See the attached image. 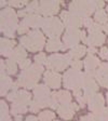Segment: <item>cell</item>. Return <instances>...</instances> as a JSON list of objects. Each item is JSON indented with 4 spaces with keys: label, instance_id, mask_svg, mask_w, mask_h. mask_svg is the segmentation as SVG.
I'll use <instances>...</instances> for the list:
<instances>
[{
    "label": "cell",
    "instance_id": "6da1fadb",
    "mask_svg": "<svg viewBox=\"0 0 108 121\" xmlns=\"http://www.w3.org/2000/svg\"><path fill=\"white\" fill-rule=\"evenodd\" d=\"M42 73H43L42 65L33 64L27 69L22 70V73L18 76L17 79L18 86L26 89H35L37 86V83L39 81V79H40Z\"/></svg>",
    "mask_w": 108,
    "mask_h": 121
},
{
    "label": "cell",
    "instance_id": "7a4b0ae2",
    "mask_svg": "<svg viewBox=\"0 0 108 121\" xmlns=\"http://www.w3.org/2000/svg\"><path fill=\"white\" fill-rule=\"evenodd\" d=\"M21 45L30 52H37L43 49L45 44V38L40 30L34 29L28 31L27 35L22 36L20 39Z\"/></svg>",
    "mask_w": 108,
    "mask_h": 121
},
{
    "label": "cell",
    "instance_id": "3957f363",
    "mask_svg": "<svg viewBox=\"0 0 108 121\" xmlns=\"http://www.w3.org/2000/svg\"><path fill=\"white\" fill-rule=\"evenodd\" d=\"M18 28L17 15L13 9L7 8L1 11V33L9 38H13Z\"/></svg>",
    "mask_w": 108,
    "mask_h": 121
},
{
    "label": "cell",
    "instance_id": "277c9868",
    "mask_svg": "<svg viewBox=\"0 0 108 121\" xmlns=\"http://www.w3.org/2000/svg\"><path fill=\"white\" fill-rule=\"evenodd\" d=\"M69 12L81 18L90 17L91 14L97 9L95 0H73L69 4Z\"/></svg>",
    "mask_w": 108,
    "mask_h": 121
},
{
    "label": "cell",
    "instance_id": "5b68a950",
    "mask_svg": "<svg viewBox=\"0 0 108 121\" xmlns=\"http://www.w3.org/2000/svg\"><path fill=\"white\" fill-rule=\"evenodd\" d=\"M73 58L69 56V54H52L48 57L47 60V67L49 70L53 71H60V70H65L68 66L70 65Z\"/></svg>",
    "mask_w": 108,
    "mask_h": 121
},
{
    "label": "cell",
    "instance_id": "8992f818",
    "mask_svg": "<svg viewBox=\"0 0 108 121\" xmlns=\"http://www.w3.org/2000/svg\"><path fill=\"white\" fill-rule=\"evenodd\" d=\"M64 86L71 90L82 89L83 84V73L80 70H76L73 68L68 69L63 76Z\"/></svg>",
    "mask_w": 108,
    "mask_h": 121
},
{
    "label": "cell",
    "instance_id": "52a82bcc",
    "mask_svg": "<svg viewBox=\"0 0 108 121\" xmlns=\"http://www.w3.org/2000/svg\"><path fill=\"white\" fill-rule=\"evenodd\" d=\"M42 29H43V33L47 36H49L50 38L58 37L60 34L63 33L64 24L58 18L53 17V16L44 17L43 18Z\"/></svg>",
    "mask_w": 108,
    "mask_h": 121
},
{
    "label": "cell",
    "instance_id": "ba28073f",
    "mask_svg": "<svg viewBox=\"0 0 108 121\" xmlns=\"http://www.w3.org/2000/svg\"><path fill=\"white\" fill-rule=\"evenodd\" d=\"M52 99V93H50L48 86L39 84L34 89V102L37 104L39 108H44L50 106Z\"/></svg>",
    "mask_w": 108,
    "mask_h": 121
},
{
    "label": "cell",
    "instance_id": "9c48e42d",
    "mask_svg": "<svg viewBox=\"0 0 108 121\" xmlns=\"http://www.w3.org/2000/svg\"><path fill=\"white\" fill-rule=\"evenodd\" d=\"M83 93L84 96L88 99L89 96H91L92 94L96 93L98 90L97 83L95 82V70L94 71H86L83 73Z\"/></svg>",
    "mask_w": 108,
    "mask_h": 121
},
{
    "label": "cell",
    "instance_id": "30bf717a",
    "mask_svg": "<svg viewBox=\"0 0 108 121\" xmlns=\"http://www.w3.org/2000/svg\"><path fill=\"white\" fill-rule=\"evenodd\" d=\"M81 30L79 29H67L65 35L63 37V48L62 50L65 51L67 49H73L79 44V41L81 40Z\"/></svg>",
    "mask_w": 108,
    "mask_h": 121
},
{
    "label": "cell",
    "instance_id": "8fae6325",
    "mask_svg": "<svg viewBox=\"0 0 108 121\" xmlns=\"http://www.w3.org/2000/svg\"><path fill=\"white\" fill-rule=\"evenodd\" d=\"M60 18L67 29H79V27L83 25V18L79 17L69 11H63L60 13Z\"/></svg>",
    "mask_w": 108,
    "mask_h": 121
},
{
    "label": "cell",
    "instance_id": "7c38bea8",
    "mask_svg": "<svg viewBox=\"0 0 108 121\" xmlns=\"http://www.w3.org/2000/svg\"><path fill=\"white\" fill-rule=\"evenodd\" d=\"M40 13L45 16L55 15L60 11V2L58 0H40Z\"/></svg>",
    "mask_w": 108,
    "mask_h": 121
},
{
    "label": "cell",
    "instance_id": "4fadbf2b",
    "mask_svg": "<svg viewBox=\"0 0 108 121\" xmlns=\"http://www.w3.org/2000/svg\"><path fill=\"white\" fill-rule=\"evenodd\" d=\"M8 99L13 103L30 105V94L25 90H12V92L8 94Z\"/></svg>",
    "mask_w": 108,
    "mask_h": 121
},
{
    "label": "cell",
    "instance_id": "5bb4252c",
    "mask_svg": "<svg viewBox=\"0 0 108 121\" xmlns=\"http://www.w3.org/2000/svg\"><path fill=\"white\" fill-rule=\"evenodd\" d=\"M104 104H105V101L101 93H94L88 97L89 109L93 113H96L104 109Z\"/></svg>",
    "mask_w": 108,
    "mask_h": 121
},
{
    "label": "cell",
    "instance_id": "9a60e30c",
    "mask_svg": "<svg viewBox=\"0 0 108 121\" xmlns=\"http://www.w3.org/2000/svg\"><path fill=\"white\" fill-rule=\"evenodd\" d=\"M45 86H48L49 88L52 89H58L60 86V81H62V77L58 73L53 70H48L44 73V77H43Z\"/></svg>",
    "mask_w": 108,
    "mask_h": 121
},
{
    "label": "cell",
    "instance_id": "2e32d148",
    "mask_svg": "<svg viewBox=\"0 0 108 121\" xmlns=\"http://www.w3.org/2000/svg\"><path fill=\"white\" fill-rule=\"evenodd\" d=\"M79 109V106L75 103H69V104H62V105L58 106L57 113L60 115V118L68 120V119H71L73 116V112L76 110Z\"/></svg>",
    "mask_w": 108,
    "mask_h": 121
},
{
    "label": "cell",
    "instance_id": "e0dca14e",
    "mask_svg": "<svg viewBox=\"0 0 108 121\" xmlns=\"http://www.w3.org/2000/svg\"><path fill=\"white\" fill-rule=\"evenodd\" d=\"M95 79L103 88H108V63H102L95 70Z\"/></svg>",
    "mask_w": 108,
    "mask_h": 121
},
{
    "label": "cell",
    "instance_id": "ac0fdd59",
    "mask_svg": "<svg viewBox=\"0 0 108 121\" xmlns=\"http://www.w3.org/2000/svg\"><path fill=\"white\" fill-rule=\"evenodd\" d=\"M106 40V37L104 34L102 33H94L90 34V36L86 37V40L84 41L86 44H89L90 47H97V45H102Z\"/></svg>",
    "mask_w": 108,
    "mask_h": 121
},
{
    "label": "cell",
    "instance_id": "d6986e66",
    "mask_svg": "<svg viewBox=\"0 0 108 121\" xmlns=\"http://www.w3.org/2000/svg\"><path fill=\"white\" fill-rule=\"evenodd\" d=\"M43 18L44 17H41L39 14H28L27 16L23 20V22L25 23L28 27L38 28V27H42Z\"/></svg>",
    "mask_w": 108,
    "mask_h": 121
},
{
    "label": "cell",
    "instance_id": "ffe728a7",
    "mask_svg": "<svg viewBox=\"0 0 108 121\" xmlns=\"http://www.w3.org/2000/svg\"><path fill=\"white\" fill-rule=\"evenodd\" d=\"M1 47H0V51H1V55L4 56H9L11 55L12 51L14 50V45H15V41L14 40H10L7 38H1Z\"/></svg>",
    "mask_w": 108,
    "mask_h": 121
},
{
    "label": "cell",
    "instance_id": "44dd1931",
    "mask_svg": "<svg viewBox=\"0 0 108 121\" xmlns=\"http://www.w3.org/2000/svg\"><path fill=\"white\" fill-rule=\"evenodd\" d=\"M83 65H84L83 67L86 68V71H94L98 68V66L101 65V62L94 55H90L89 54L86 57V60H83Z\"/></svg>",
    "mask_w": 108,
    "mask_h": 121
},
{
    "label": "cell",
    "instance_id": "7402d4cb",
    "mask_svg": "<svg viewBox=\"0 0 108 121\" xmlns=\"http://www.w3.org/2000/svg\"><path fill=\"white\" fill-rule=\"evenodd\" d=\"M9 58L14 60V62L21 63L22 60L27 58V53H26V51L23 45H18V47H16V48L12 51V53H11V55L9 56Z\"/></svg>",
    "mask_w": 108,
    "mask_h": 121
},
{
    "label": "cell",
    "instance_id": "603a6c76",
    "mask_svg": "<svg viewBox=\"0 0 108 121\" xmlns=\"http://www.w3.org/2000/svg\"><path fill=\"white\" fill-rule=\"evenodd\" d=\"M0 76H1V80H0V94H1V96H3L8 93V91L10 90V89L12 90V86L14 84V82L5 73L0 75Z\"/></svg>",
    "mask_w": 108,
    "mask_h": 121
},
{
    "label": "cell",
    "instance_id": "cb8c5ba5",
    "mask_svg": "<svg viewBox=\"0 0 108 121\" xmlns=\"http://www.w3.org/2000/svg\"><path fill=\"white\" fill-rule=\"evenodd\" d=\"M52 98L56 99L60 105L62 104H69L71 103V95L68 91H58V92H53Z\"/></svg>",
    "mask_w": 108,
    "mask_h": 121
},
{
    "label": "cell",
    "instance_id": "d4e9b609",
    "mask_svg": "<svg viewBox=\"0 0 108 121\" xmlns=\"http://www.w3.org/2000/svg\"><path fill=\"white\" fill-rule=\"evenodd\" d=\"M47 51L48 52H56L58 50H62L63 48V44L60 42V39L58 37H53V38H50L47 42Z\"/></svg>",
    "mask_w": 108,
    "mask_h": 121
},
{
    "label": "cell",
    "instance_id": "484cf974",
    "mask_svg": "<svg viewBox=\"0 0 108 121\" xmlns=\"http://www.w3.org/2000/svg\"><path fill=\"white\" fill-rule=\"evenodd\" d=\"M86 48L84 47V45H81V44H78L77 47H75V48L70 49V51H69V56H70L73 60H79L80 57H82L84 54H86Z\"/></svg>",
    "mask_w": 108,
    "mask_h": 121
},
{
    "label": "cell",
    "instance_id": "4316f807",
    "mask_svg": "<svg viewBox=\"0 0 108 121\" xmlns=\"http://www.w3.org/2000/svg\"><path fill=\"white\" fill-rule=\"evenodd\" d=\"M25 12L28 14H39L40 13V4L38 0H34L29 4H27L25 9Z\"/></svg>",
    "mask_w": 108,
    "mask_h": 121
},
{
    "label": "cell",
    "instance_id": "83f0119b",
    "mask_svg": "<svg viewBox=\"0 0 108 121\" xmlns=\"http://www.w3.org/2000/svg\"><path fill=\"white\" fill-rule=\"evenodd\" d=\"M94 20H95L96 23L101 24V25H105L106 23L108 22V16H107V12L102 9L97 10L95 12V15H94Z\"/></svg>",
    "mask_w": 108,
    "mask_h": 121
},
{
    "label": "cell",
    "instance_id": "f1b7e54d",
    "mask_svg": "<svg viewBox=\"0 0 108 121\" xmlns=\"http://www.w3.org/2000/svg\"><path fill=\"white\" fill-rule=\"evenodd\" d=\"M27 111V105L24 104H18V103H13L12 108H11V112L13 116H18V115H23Z\"/></svg>",
    "mask_w": 108,
    "mask_h": 121
},
{
    "label": "cell",
    "instance_id": "f546056e",
    "mask_svg": "<svg viewBox=\"0 0 108 121\" xmlns=\"http://www.w3.org/2000/svg\"><path fill=\"white\" fill-rule=\"evenodd\" d=\"M73 96L76 97V99L78 101L79 105H80V107H84V105H86V103L88 102V99H86V97L84 96V93H82V90L81 89H78V90H73Z\"/></svg>",
    "mask_w": 108,
    "mask_h": 121
},
{
    "label": "cell",
    "instance_id": "4dcf8cb0",
    "mask_svg": "<svg viewBox=\"0 0 108 121\" xmlns=\"http://www.w3.org/2000/svg\"><path fill=\"white\" fill-rule=\"evenodd\" d=\"M5 68H7V73L9 75H15L16 71H17V65H16V62L12 60H9L5 62Z\"/></svg>",
    "mask_w": 108,
    "mask_h": 121
},
{
    "label": "cell",
    "instance_id": "1f68e13d",
    "mask_svg": "<svg viewBox=\"0 0 108 121\" xmlns=\"http://www.w3.org/2000/svg\"><path fill=\"white\" fill-rule=\"evenodd\" d=\"M55 118V113L53 111L50 110H45L42 111V112L39 113V121H53Z\"/></svg>",
    "mask_w": 108,
    "mask_h": 121
},
{
    "label": "cell",
    "instance_id": "d6a6232c",
    "mask_svg": "<svg viewBox=\"0 0 108 121\" xmlns=\"http://www.w3.org/2000/svg\"><path fill=\"white\" fill-rule=\"evenodd\" d=\"M95 115V121H108V109L104 108L101 111L94 113Z\"/></svg>",
    "mask_w": 108,
    "mask_h": 121
},
{
    "label": "cell",
    "instance_id": "836d02e7",
    "mask_svg": "<svg viewBox=\"0 0 108 121\" xmlns=\"http://www.w3.org/2000/svg\"><path fill=\"white\" fill-rule=\"evenodd\" d=\"M9 116V108H8V105L5 104V102L1 101L0 102V119H4L8 118Z\"/></svg>",
    "mask_w": 108,
    "mask_h": 121
},
{
    "label": "cell",
    "instance_id": "e575fe53",
    "mask_svg": "<svg viewBox=\"0 0 108 121\" xmlns=\"http://www.w3.org/2000/svg\"><path fill=\"white\" fill-rule=\"evenodd\" d=\"M29 0H9V4L14 8H22L28 3Z\"/></svg>",
    "mask_w": 108,
    "mask_h": 121
},
{
    "label": "cell",
    "instance_id": "d590c367",
    "mask_svg": "<svg viewBox=\"0 0 108 121\" xmlns=\"http://www.w3.org/2000/svg\"><path fill=\"white\" fill-rule=\"evenodd\" d=\"M35 62L36 64H39V65H42V64H45L47 63V56H45L44 53H39V54H37V55L35 56Z\"/></svg>",
    "mask_w": 108,
    "mask_h": 121
},
{
    "label": "cell",
    "instance_id": "8d00e7d4",
    "mask_svg": "<svg viewBox=\"0 0 108 121\" xmlns=\"http://www.w3.org/2000/svg\"><path fill=\"white\" fill-rule=\"evenodd\" d=\"M88 29H89V33H90V34L101 33L102 30H103V25H101V24H98V23L94 22L93 25L91 26L90 28H88Z\"/></svg>",
    "mask_w": 108,
    "mask_h": 121
},
{
    "label": "cell",
    "instance_id": "74e56055",
    "mask_svg": "<svg viewBox=\"0 0 108 121\" xmlns=\"http://www.w3.org/2000/svg\"><path fill=\"white\" fill-rule=\"evenodd\" d=\"M29 30V27H28L27 25H26L25 23L23 22H21L20 24H18V28H17V33L20 34V35H24V34H26Z\"/></svg>",
    "mask_w": 108,
    "mask_h": 121
},
{
    "label": "cell",
    "instance_id": "f35d334b",
    "mask_svg": "<svg viewBox=\"0 0 108 121\" xmlns=\"http://www.w3.org/2000/svg\"><path fill=\"white\" fill-rule=\"evenodd\" d=\"M70 65L73 69H76V70H80L81 68H82V66H84L82 62L79 60H71V63H70Z\"/></svg>",
    "mask_w": 108,
    "mask_h": 121
},
{
    "label": "cell",
    "instance_id": "ab89813d",
    "mask_svg": "<svg viewBox=\"0 0 108 121\" xmlns=\"http://www.w3.org/2000/svg\"><path fill=\"white\" fill-rule=\"evenodd\" d=\"M30 60H28V58H26V60H22L20 63V67H21V69L22 70H24V69H27L28 67H30Z\"/></svg>",
    "mask_w": 108,
    "mask_h": 121
},
{
    "label": "cell",
    "instance_id": "60d3db41",
    "mask_svg": "<svg viewBox=\"0 0 108 121\" xmlns=\"http://www.w3.org/2000/svg\"><path fill=\"white\" fill-rule=\"evenodd\" d=\"M80 121H95V115L94 113H89L86 116L81 117Z\"/></svg>",
    "mask_w": 108,
    "mask_h": 121
},
{
    "label": "cell",
    "instance_id": "b9f144b4",
    "mask_svg": "<svg viewBox=\"0 0 108 121\" xmlns=\"http://www.w3.org/2000/svg\"><path fill=\"white\" fill-rule=\"evenodd\" d=\"M99 56H101L103 60L108 58V49L106 48V47H103V48L101 49V51H99Z\"/></svg>",
    "mask_w": 108,
    "mask_h": 121
},
{
    "label": "cell",
    "instance_id": "7bdbcfd3",
    "mask_svg": "<svg viewBox=\"0 0 108 121\" xmlns=\"http://www.w3.org/2000/svg\"><path fill=\"white\" fill-rule=\"evenodd\" d=\"M94 24V22H93V20L91 17H86V18H83V26H86V27H88V28H90L91 26Z\"/></svg>",
    "mask_w": 108,
    "mask_h": 121
},
{
    "label": "cell",
    "instance_id": "ee69618b",
    "mask_svg": "<svg viewBox=\"0 0 108 121\" xmlns=\"http://www.w3.org/2000/svg\"><path fill=\"white\" fill-rule=\"evenodd\" d=\"M39 109L40 108L37 106V104L34 101H31V103H30V105H29V110L33 111V112H37V111H39Z\"/></svg>",
    "mask_w": 108,
    "mask_h": 121
},
{
    "label": "cell",
    "instance_id": "f6af8a7d",
    "mask_svg": "<svg viewBox=\"0 0 108 121\" xmlns=\"http://www.w3.org/2000/svg\"><path fill=\"white\" fill-rule=\"evenodd\" d=\"M95 3H96V7H97L98 10L104 7V0H95Z\"/></svg>",
    "mask_w": 108,
    "mask_h": 121
},
{
    "label": "cell",
    "instance_id": "bcb514c9",
    "mask_svg": "<svg viewBox=\"0 0 108 121\" xmlns=\"http://www.w3.org/2000/svg\"><path fill=\"white\" fill-rule=\"evenodd\" d=\"M97 52V50H96L94 47H89V49H88V53L90 54V55H93L94 53H96Z\"/></svg>",
    "mask_w": 108,
    "mask_h": 121
},
{
    "label": "cell",
    "instance_id": "7dc6e473",
    "mask_svg": "<svg viewBox=\"0 0 108 121\" xmlns=\"http://www.w3.org/2000/svg\"><path fill=\"white\" fill-rule=\"evenodd\" d=\"M80 36H81V40L84 42V41L86 40V31L84 30H81V34H80Z\"/></svg>",
    "mask_w": 108,
    "mask_h": 121
},
{
    "label": "cell",
    "instance_id": "c3c4849f",
    "mask_svg": "<svg viewBox=\"0 0 108 121\" xmlns=\"http://www.w3.org/2000/svg\"><path fill=\"white\" fill-rule=\"evenodd\" d=\"M39 119H37L36 117H34V116H29V117H27L26 118V120L25 121H38Z\"/></svg>",
    "mask_w": 108,
    "mask_h": 121
},
{
    "label": "cell",
    "instance_id": "681fc988",
    "mask_svg": "<svg viewBox=\"0 0 108 121\" xmlns=\"http://www.w3.org/2000/svg\"><path fill=\"white\" fill-rule=\"evenodd\" d=\"M103 30L105 31L106 34H108V22L106 23L105 25H103Z\"/></svg>",
    "mask_w": 108,
    "mask_h": 121
},
{
    "label": "cell",
    "instance_id": "f907efd6",
    "mask_svg": "<svg viewBox=\"0 0 108 121\" xmlns=\"http://www.w3.org/2000/svg\"><path fill=\"white\" fill-rule=\"evenodd\" d=\"M22 119H23L22 115H18V116H14V120H15V121H22Z\"/></svg>",
    "mask_w": 108,
    "mask_h": 121
},
{
    "label": "cell",
    "instance_id": "816d5d0a",
    "mask_svg": "<svg viewBox=\"0 0 108 121\" xmlns=\"http://www.w3.org/2000/svg\"><path fill=\"white\" fill-rule=\"evenodd\" d=\"M1 121H12V119L10 117H8V118H4V119H1Z\"/></svg>",
    "mask_w": 108,
    "mask_h": 121
},
{
    "label": "cell",
    "instance_id": "f5cc1de1",
    "mask_svg": "<svg viewBox=\"0 0 108 121\" xmlns=\"http://www.w3.org/2000/svg\"><path fill=\"white\" fill-rule=\"evenodd\" d=\"M4 4H5V0H1V1H0V5H1V7H3Z\"/></svg>",
    "mask_w": 108,
    "mask_h": 121
},
{
    "label": "cell",
    "instance_id": "db71d44e",
    "mask_svg": "<svg viewBox=\"0 0 108 121\" xmlns=\"http://www.w3.org/2000/svg\"><path fill=\"white\" fill-rule=\"evenodd\" d=\"M106 12L108 13V5H107V8H106Z\"/></svg>",
    "mask_w": 108,
    "mask_h": 121
},
{
    "label": "cell",
    "instance_id": "11a10c76",
    "mask_svg": "<svg viewBox=\"0 0 108 121\" xmlns=\"http://www.w3.org/2000/svg\"><path fill=\"white\" fill-rule=\"evenodd\" d=\"M107 103H108V91H107Z\"/></svg>",
    "mask_w": 108,
    "mask_h": 121
},
{
    "label": "cell",
    "instance_id": "9f6ffc18",
    "mask_svg": "<svg viewBox=\"0 0 108 121\" xmlns=\"http://www.w3.org/2000/svg\"><path fill=\"white\" fill-rule=\"evenodd\" d=\"M53 121H60V120H53Z\"/></svg>",
    "mask_w": 108,
    "mask_h": 121
},
{
    "label": "cell",
    "instance_id": "6f0895ef",
    "mask_svg": "<svg viewBox=\"0 0 108 121\" xmlns=\"http://www.w3.org/2000/svg\"><path fill=\"white\" fill-rule=\"evenodd\" d=\"M104 1H105V0H104Z\"/></svg>",
    "mask_w": 108,
    "mask_h": 121
}]
</instances>
